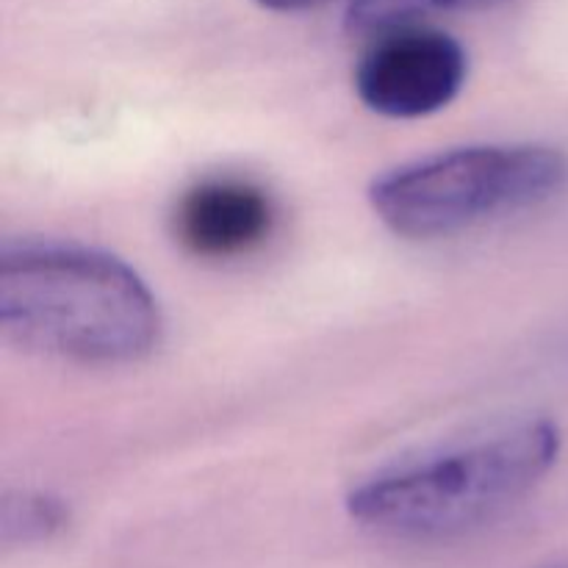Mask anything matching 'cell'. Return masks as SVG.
I'll return each instance as SVG.
<instances>
[{
	"label": "cell",
	"mask_w": 568,
	"mask_h": 568,
	"mask_svg": "<svg viewBox=\"0 0 568 568\" xmlns=\"http://www.w3.org/2000/svg\"><path fill=\"white\" fill-rule=\"evenodd\" d=\"M560 427L544 416L497 422L392 460L349 488L344 508L364 530L442 541L491 525L555 469Z\"/></svg>",
	"instance_id": "1"
},
{
	"label": "cell",
	"mask_w": 568,
	"mask_h": 568,
	"mask_svg": "<svg viewBox=\"0 0 568 568\" xmlns=\"http://www.w3.org/2000/svg\"><path fill=\"white\" fill-rule=\"evenodd\" d=\"M0 327L31 353L87 366L148 358L164 320L133 266L59 239H9L0 250Z\"/></svg>",
	"instance_id": "2"
},
{
	"label": "cell",
	"mask_w": 568,
	"mask_h": 568,
	"mask_svg": "<svg viewBox=\"0 0 568 568\" xmlns=\"http://www.w3.org/2000/svg\"><path fill=\"white\" fill-rule=\"evenodd\" d=\"M566 181L568 159L549 144H464L377 175L369 205L397 236L433 242L547 203Z\"/></svg>",
	"instance_id": "3"
},
{
	"label": "cell",
	"mask_w": 568,
	"mask_h": 568,
	"mask_svg": "<svg viewBox=\"0 0 568 568\" xmlns=\"http://www.w3.org/2000/svg\"><path fill=\"white\" fill-rule=\"evenodd\" d=\"M469 59L464 44L430 26L375 33L355 67L361 103L392 120H419L447 109L464 89Z\"/></svg>",
	"instance_id": "4"
},
{
	"label": "cell",
	"mask_w": 568,
	"mask_h": 568,
	"mask_svg": "<svg viewBox=\"0 0 568 568\" xmlns=\"http://www.w3.org/2000/svg\"><path fill=\"white\" fill-rule=\"evenodd\" d=\"M175 236L200 258H236L258 247L272 231L275 211L264 189L239 178H211L178 203Z\"/></svg>",
	"instance_id": "5"
},
{
	"label": "cell",
	"mask_w": 568,
	"mask_h": 568,
	"mask_svg": "<svg viewBox=\"0 0 568 568\" xmlns=\"http://www.w3.org/2000/svg\"><path fill=\"white\" fill-rule=\"evenodd\" d=\"M70 525L64 499L48 491H9L0 508L3 547H33L59 536Z\"/></svg>",
	"instance_id": "6"
},
{
	"label": "cell",
	"mask_w": 568,
	"mask_h": 568,
	"mask_svg": "<svg viewBox=\"0 0 568 568\" xmlns=\"http://www.w3.org/2000/svg\"><path fill=\"white\" fill-rule=\"evenodd\" d=\"M491 0H353L347 11V26L355 33H383L388 28L414 26L438 11L471 9Z\"/></svg>",
	"instance_id": "7"
},
{
	"label": "cell",
	"mask_w": 568,
	"mask_h": 568,
	"mask_svg": "<svg viewBox=\"0 0 568 568\" xmlns=\"http://www.w3.org/2000/svg\"><path fill=\"white\" fill-rule=\"evenodd\" d=\"M255 3L272 11H303V9H316V6L327 3V0H255Z\"/></svg>",
	"instance_id": "8"
},
{
	"label": "cell",
	"mask_w": 568,
	"mask_h": 568,
	"mask_svg": "<svg viewBox=\"0 0 568 568\" xmlns=\"http://www.w3.org/2000/svg\"><path fill=\"white\" fill-rule=\"evenodd\" d=\"M536 568H568V558H564V560H549V564L536 566Z\"/></svg>",
	"instance_id": "9"
}]
</instances>
